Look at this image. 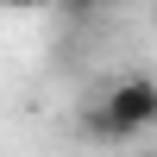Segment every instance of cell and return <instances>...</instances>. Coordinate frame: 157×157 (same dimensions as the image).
I'll return each mask as SVG.
<instances>
[{"label":"cell","instance_id":"cell-1","mask_svg":"<svg viewBox=\"0 0 157 157\" xmlns=\"http://www.w3.org/2000/svg\"><path fill=\"white\" fill-rule=\"evenodd\" d=\"M82 126H88V138H138L145 126H157V82L151 75L113 82L107 94L82 113Z\"/></svg>","mask_w":157,"mask_h":157},{"label":"cell","instance_id":"cell-2","mask_svg":"<svg viewBox=\"0 0 157 157\" xmlns=\"http://www.w3.org/2000/svg\"><path fill=\"white\" fill-rule=\"evenodd\" d=\"M145 157H157V151H145Z\"/></svg>","mask_w":157,"mask_h":157}]
</instances>
